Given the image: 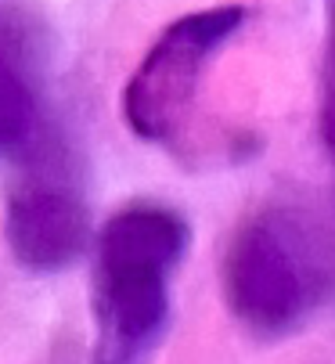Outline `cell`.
I'll use <instances>...</instances> for the list:
<instances>
[{
    "label": "cell",
    "instance_id": "1",
    "mask_svg": "<svg viewBox=\"0 0 335 364\" xmlns=\"http://www.w3.org/2000/svg\"><path fill=\"white\" fill-rule=\"evenodd\" d=\"M191 249V224L170 202L134 198L90 245V360L151 364L174 318V282Z\"/></svg>",
    "mask_w": 335,
    "mask_h": 364
},
{
    "label": "cell",
    "instance_id": "2",
    "mask_svg": "<svg viewBox=\"0 0 335 364\" xmlns=\"http://www.w3.org/2000/svg\"><path fill=\"white\" fill-rule=\"evenodd\" d=\"M223 299L256 339H289L335 306V213L307 198H270L235 228Z\"/></svg>",
    "mask_w": 335,
    "mask_h": 364
},
{
    "label": "cell",
    "instance_id": "3",
    "mask_svg": "<svg viewBox=\"0 0 335 364\" xmlns=\"http://www.w3.org/2000/svg\"><path fill=\"white\" fill-rule=\"evenodd\" d=\"M15 163L4 191L8 252L33 274H58L76 264L97 235L90 228L83 159L58 127H43Z\"/></svg>",
    "mask_w": 335,
    "mask_h": 364
},
{
    "label": "cell",
    "instance_id": "4",
    "mask_svg": "<svg viewBox=\"0 0 335 364\" xmlns=\"http://www.w3.org/2000/svg\"><path fill=\"white\" fill-rule=\"evenodd\" d=\"M245 18L249 11L242 4H216L181 15L151 40L144 58L123 83L119 101L123 123L134 130V137L159 148L181 144L209 65L242 33Z\"/></svg>",
    "mask_w": 335,
    "mask_h": 364
},
{
    "label": "cell",
    "instance_id": "5",
    "mask_svg": "<svg viewBox=\"0 0 335 364\" xmlns=\"http://www.w3.org/2000/svg\"><path fill=\"white\" fill-rule=\"evenodd\" d=\"M43 62L33 26L0 8V155H18L43 134Z\"/></svg>",
    "mask_w": 335,
    "mask_h": 364
},
{
    "label": "cell",
    "instance_id": "6",
    "mask_svg": "<svg viewBox=\"0 0 335 364\" xmlns=\"http://www.w3.org/2000/svg\"><path fill=\"white\" fill-rule=\"evenodd\" d=\"M321 144L335 173V0L328 15V40H324V65H321V105H317Z\"/></svg>",
    "mask_w": 335,
    "mask_h": 364
}]
</instances>
